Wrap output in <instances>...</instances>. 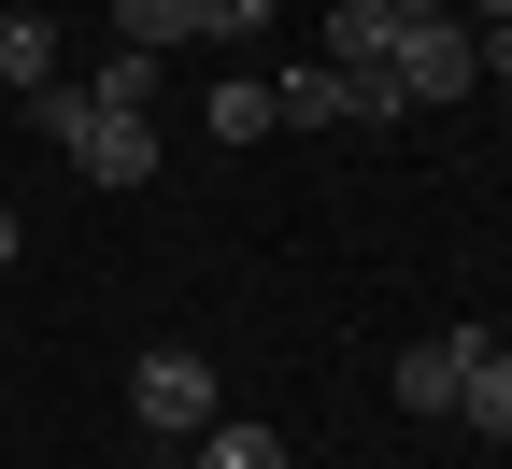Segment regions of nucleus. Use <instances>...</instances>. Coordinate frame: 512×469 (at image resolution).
I'll return each instance as SVG.
<instances>
[{
	"label": "nucleus",
	"mask_w": 512,
	"mask_h": 469,
	"mask_svg": "<svg viewBox=\"0 0 512 469\" xmlns=\"http://www.w3.org/2000/svg\"><path fill=\"white\" fill-rule=\"evenodd\" d=\"M271 29V0H200V43H256Z\"/></svg>",
	"instance_id": "obj_11"
},
{
	"label": "nucleus",
	"mask_w": 512,
	"mask_h": 469,
	"mask_svg": "<svg viewBox=\"0 0 512 469\" xmlns=\"http://www.w3.org/2000/svg\"><path fill=\"white\" fill-rule=\"evenodd\" d=\"M456 15H484V29H512V0H456Z\"/></svg>",
	"instance_id": "obj_13"
},
{
	"label": "nucleus",
	"mask_w": 512,
	"mask_h": 469,
	"mask_svg": "<svg viewBox=\"0 0 512 469\" xmlns=\"http://www.w3.org/2000/svg\"><path fill=\"white\" fill-rule=\"evenodd\" d=\"M0 271H15V199H0Z\"/></svg>",
	"instance_id": "obj_14"
},
{
	"label": "nucleus",
	"mask_w": 512,
	"mask_h": 469,
	"mask_svg": "<svg viewBox=\"0 0 512 469\" xmlns=\"http://www.w3.org/2000/svg\"><path fill=\"white\" fill-rule=\"evenodd\" d=\"M0 86H29V100L57 86V29L43 15H0Z\"/></svg>",
	"instance_id": "obj_6"
},
{
	"label": "nucleus",
	"mask_w": 512,
	"mask_h": 469,
	"mask_svg": "<svg viewBox=\"0 0 512 469\" xmlns=\"http://www.w3.org/2000/svg\"><path fill=\"white\" fill-rule=\"evenodd\" d=\"M470 57H484V86H512V29H470Z\"/></svg>",
	"instance_id": "obj_12"
},
{
	"label": "nucleus",
	"mask_w": 512,
	"mask_h": 469,
	"mask_svg": "<svg viewBox=\"0 0 512 469\" xmlns=\"http://www.w3.org/2000/svg\"><path fill=\"white\" fill-rule=\"evenodd\" d=\"M384 86H399L413 114H441V100H470V86H484V57H470V15H456V0H427V15L399 29V57H384Z\"/></svg>",
	"instance_id": "obj_1"
},
{
	"label": "nucleus",
	"mask_w": 512,
	"mask_h": 469,
	"mask_svg": "<svg viewBox=\"0 0 512 469\" xmlns=\"http://www.w3.org/2000/svg\"><path fill=\"white\" fill-rule=\"evenodd\" d=\"M456 413H470V427H484V441H512V356H498V342H484V356H470V398H456Z\"/></svg>",
	"instance_id": "obj_7"
},
{
	"label": "nucleus",
	"mask_w": 512,
	"mask_h": 469,
	"mask_svg": "<svg viewBox=\"0 0 512 469\" xmlns=\"http://www.w3.org/2000/svg\"><path fill=\"white\" fill-rule=\"evenodd\" d=\"M114 43H128V57H171V43H200V0H114Z\"/></svg>",
	"instance_id": "obj_5"
},
{
	"label": "nucleus",
	"mask_w": 512,
	"mask_h": 469,
	"mask_svg": "<svg viewBox=\"0 0 512 469\" xmlns=\"http://www.w3.org/2000/svg\"><path fill=\"white\" fill-rule=\"evenodd\" d=\"M470 356H484V327H456V342H413V356H399V413H456V398H470Z\"/></svg>",
	"instance_id": "obj_4"
},
{
	"label": "nucleus",
	"mask_w": 512,
	"mask_h": 469,
	"mask_svg": "<svg viewBox=\"0 0 512 469\" xmlns=\"http://www.w3.org/2000/svg\"><path fill=\"white\" fill-rule=\"evenodd\" d=\"M200 469H285V441H271V427H228V413H214V427H200Z\"/></svg>",
	"instance_id": "obj_10"
},
{
	"label": "nucleus",
	"mask_w": 512,
	"mask_h": 469,
	"mask_svg": "<svg viewBox=\"0 0 512 469\" xmlns=\"http://www.w3.org/2000/svg\"><path fill=\"white\" fill-rule=\"evenodd\" d=\"M86 100H100V114H157V57H128V43H114V57H100V86H86Z\"/></svg>",
	"instance_id": "obj_8"
},
{
	"label": "nucleus",
	"mask_w": 512,
	"mask_h": 469,
	"mask_svg": "<svg viewBox=\"0 0 512 469\" xmlns=\"http://www.w3.org/2000/svg\"><path fill=\"white\" fill-rule=\"evenodd\" d=\"M200 128H214V143H271V86H214Z\"/></svg>",
	"instance_id": "obj_9"
},
{
	"label": "nucleus",
	"mask_w": 512,
	"mask_h": 469,
	"mask_svg": "<svg viewBox=\"0 0 512 469\" xmlns=\"http://www.w3.org/2000/svg\"><path fill=\"white\" fill-rule=\"evenodd\" d=\"M413 15H427V0H342V15H328V72H384Z\"/></svg>",
	"instance_id": "obj_3"
},
{
	"label": "nucleus",
	"mask_w": 512,
	"mask_h": 469,
	"mask_svg": "<svg viewBox=\"0 0 512 469\" xmlns=\"http://www.w3.org/2000/svg\"><path fill=\"white\" fill-rule=\"evenodd\" d=\"M128 413H143L157 441H185V427H214V356H185V342H157L143 370H128Z\"/></svg>",
	"instance_id": "obj_2"
}]
</instances>
